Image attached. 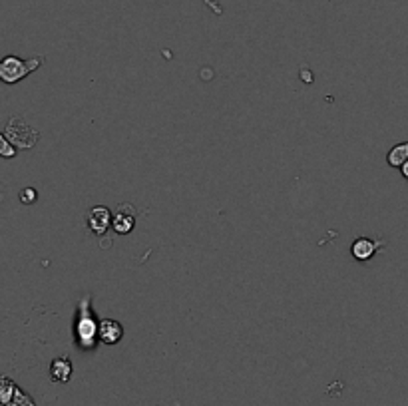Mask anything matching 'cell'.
<instances>
[{"instance_id": "obj_1", "label": "cell", "mask_w": 408, "mask_h": 406, "mask_svg": "<svg viewBox=\"0 0 408 406\" xmlns=\"http://www.w3.org/2000/svg\"><path fill=\"white\" fill-rule=\"evenodd\" d=\"M4 138L15 143V148L30 150L32 146H36L38 141V132L34 127L26 124L22 118H10L8 124L4 127Z\"/></svg>"}, {"instance_id": "obj_2", "label": "cell", "mask_w": 408, "mask_h": 406, "mask_svg": "<svg viewBox=\"0 0 408 406\" xmlns=\"http://www.w3.org/2000/svg\"><path fill=\"white\" fill-rule=\"evenodd\" d=\"M40 64H42V56L29 60V62H24V60H20V58L16 56H6L2 60V64H0V78L6 84H15L18 80H22L26 74L40 68Z\"/></svg>"}, {"instance_id": "obj_12", "label": "cell", "mask_w": 408, "mask_h": 406, "mask_svg": "<svg viewBox=\"0 0 408 406\" xmlns=\"http://www.w3.org/2000/svg\"><path fill=\"white\" fill-rule=\"evenodd\" d=\"M0 143H2V155H4V157H13V155L16 154V148H13V146L8 143V140H6L4 136H2Z\"/></svg>"}, {"instance_id": "obj_7", "label": "cell", "mask_w": 408, "mask_h": 406, "mask_svg": "<svg viewBox=\"0 0 408 406\" xmlns=\"http://www.w3.org/2000/svg\"><path fill=\"white\" fill-rule=\"evenodd\" d=\"M122 336H124V329H122V325L118 321L104 319V321L100 322V341L104 345H116V343H120Z\"/></svg>"}, {"instance_id": "obj_5", "label": "cell", "mask_w": 408, "mask_h": 406, "mask_svg": "<svg viewBox=\"0 0 408 406\" xmlns=\"http://www.w3.org/2000/svg\"><path fill=\"white\" fill-rule=\"evenodd\" d=\"M113 224V217L112 213L108 208H92L90 213H88V225H90V229H92V233H96V235H104L108 229H110V225Z\"/></svg>"}, {"instance_id": "obj_6", "label": "cell", "mask_w": 408, "mask_h": 406, "mask_svg": "<svg viewBox=\"0 0 408 406\" xmlns=\"http://www.w3.org/2000/svg\"><path fill=\"white\" fill-rule=\"evenodd\" d=\"M134 225H136V215H134V210L130 208V205H120V210L116 211V215H113V231L116 233H120V235H126L130 233L132 229H134Z\"/></svg>"}, {"instance_id": "obj_4", "label": "cell", "mask_w": 408, "mask_h": 406, "mask_svg": "<svg viewBox=\"0 0 408 406\" xmlns=\"http://www.w3.org/2000/svg\"><path fill=\"white\" fill-rule=\"evenodd\" d=\"M2 406H34L32 398L16 387L10 378H2V391H0Z\"/></svg>"}, {"instance_id": "obj_3", "label": "cell", "mask_w": 408, "mask_h": 406, "mask_svg": "<svg viewBox=\"0 0 408 406\" xmlns=\"http://www.w3.org/2000/svg\"><path fill=\"white\" fill-rule=\"evenodd\" d=\"M90 307V297H86L80 307V321H78V341L86 349L96 347V341L100 338V325H96V319L88 311Z\"/></svg>"}, {"instance_id": "obj_9", "label": "cell", "mask_w": 408, "mask_h": 406, "mask_svg": "<svg viewBox=\"0 0 408 406\" xmlns=\"http://www.w3.org/2000/svg\"><path fill=\"white\" fill-rule=\"evenodd\" d=\"M50 377L54 382H68L72 377V363L68 357L56 359L50 364Z\"/></svg>"}, {"instance_id": "obj_10", "label": "cell", "mask_w": 408, "mask_h": 406, "mask_svg": "<svg viewBox=\"0 0 408 406\" xmlns=\"http://www.w3.org/2000/svg\"><path fill=\"white\" fill-rule=\"evenodd\" d=\"M407 162H408V141L394 146L393 150L389 152V166H393V168H402Z\"/></svg>"}, {"instance_id": "obj_13", "label": "cell", "mask_w": 408, "mask_h": 406, "mask_svg": "<svg viewBox=\"0 0 408 406\" xmlns=\"http://www.w3.org/2000/svg\"><path fill=\"white\" fill-rule=\"evenodd\" d=\"M400 169H402V175H405V178H407V180H408V162Z\"/></svg>"}, {"instance_id": "obj_11", "label": "cell", "mask_w": 408, "mask_h": 406, "mask_svg": "<svg viewBox=\"0 0 408 406\" xmlns=\"http://www.w3.org/2000/svg\"><path fill=\"white\" fill-rule=\"evenodd\" d=\"M36 197H38V194H36V189H32V187H26V189H24L22 194H20V201L29 205V203H34V201H36Z\"/></svg>"}, {"instance_id": "obj_8", "label": "cell", "mask_w": 408, "mask_h": 406, "mask_svg": "<svg viewBox=\"0 0 408 406\" xmlns=\"http://www.w3.org/2000/svg\"><path fill=\"white\" fill-rule=\"evenodd\" d=\"M379 247H382V241H372V239L368 237H361L352 243V255L359 261H368L377 253Z\"/></svg>"}]
</instances>
